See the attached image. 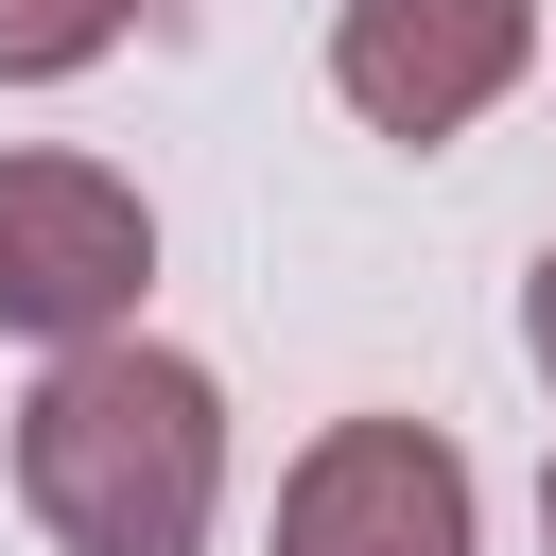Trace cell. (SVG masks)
Masks as SVG:
<instances>
[{
  "label": "cell",
  "instance_id": "cell-1",
  "mask_svg": "<svg viewBox=\"0 0 556 556\" xmlns=\"http://www.w3.org/2000/svg\"><path fill=\"white\" fill-rule=\"evenodd\" d=\"M17 504L52 556H208L226 521V382L191 348H52L17 400Z\"/></svg>",
  "mask_w": 556,
  "mask_h": 556
},
{
  "label": "cell",
  "instance_id": "cell-2",
  "mask_svg": "<svg viewBox=\"0 0 556 556\" xmlns=\"http://www.w3.org/2000/svg\"><path fill=\"white\" fill-rule=\"evenodd\" d=\"M139 278H156L139 174H104V156H0V330L104 348V330H139Z\"/></svg>",
  "mask_w": 556,
  "mask_h": 556
},
{
  "label": "cell",
  "instance_id": "cell-3",
  "mask_svg": "<svg viewBox=\"0 0 556 556\" xmlns=\"http://www.w3.org/2000/svg\"><path fill=\"white\" fill-rule=\"evenodd\" d=\"M539 70V0H330V104L382 139H469Z\"/></svg>",
  "mask_w": 556,
  "mask_h": 556
},
{
  "label": "cell",
  "instance_id": "cell-4",
  "mask_svg": "<svg viewBox=\"0 0 556 556\" xmlns=\"http://www.w3.org/2000/svg\"><path fill=\"white\" fill-rule=\"evenodd\" d=\"M469 539H486V504L434 417H330L278 469V556H469Z\"/></svg>",
  "mask_w": 556,
  "mask_h": 556
},
{
  "label": "cell",
  "instance_id": "cell-5",
  "mask_svg": "<svg viewBox=\"0 0 556 556\" xmlns=\"http://www.w3.org/2000/svg\"><path fill=\"white\" fill-rule=\"evenodd\" d=\"M139 35V0H0V87H70Z\"/></svg>",
  "mask_w": 556,
  "mask_h": 556
},
{
  "label": "cell",
  "instance_id": "cell-6",
  "mask_svg": "<svg viewBox=\"0 0 556 556\" xmlns=\"http://www.w3.org/2000/svg\"><path fill=\"white\" fill-rule=\"evenodd\" d=\"M521 348H539V382H556V243H539V278H521Z\"/></svg>",
  "mask_w": 556,
  "mask_h": 556
},
{
  "label": "cell",
  "instance_id": "cell-7",
  "mask_svg": "<svg viewBox=\"0 0 556 556\" xmlns=\"http://www.w3.org/2000/svg\"><path fill=\"white\" fill-rule=\"evenodd\" d=\"M539 539H556V469H539Z\"/></svg>",
  "mask_w": 556,
  "mask_h": 556
}]
</instances>
